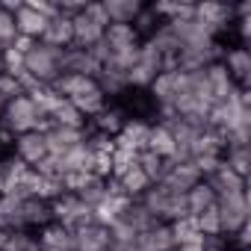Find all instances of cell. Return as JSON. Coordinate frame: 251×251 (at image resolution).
I'll list each match as a JSON object with an SVG mask.
<instances>
[{
    "label": "cell",
    "mask_w": 251,
    "mask_h": 251,
    "mask_svg": "<svg viewBox=\"0 0 251 251\" xmlns=\"http://www.w3.org/2000/svg\"><path fill=\"white\" fill-rule=\"evenodd\" d=\"M62 48H50L45 42H36V48L24 56V68L45 86H50L62 74Z\"/></svg>",
    "instance_id": "cell-1"
},
{
    "label": "cell",
    "mask_w": 251,
    "mask_h": 251,
    "mask_svg": "<svg viewBox=\"0 0 251 251\" xmlns=\"http://www.w3.org/2000/svg\"><path fill=\"white\" fill-rule=\"evenodd\" d=\"M39 118H42V115H39L36 103H33L27 95H21V98H12V100L6 103L3 115H0V124H3L12 136H21V133H33V130H36V121H39Z\"/></svg>",
    "instance_id": "cell-2"
},
{
    "label": "cell",
    "mask_w": 251,
    "mask_h": 251,
    "mask_svg": "<svg viewBox=\"0 0 251 251\" xmlns=\"http://www.w3.org/2000/svg\"><path fill=\"white\" fill-rule=\"evenodd\" d=\"M216 210H219V222H222V236L236 233L239 227L248 225V189L245 192H230V195H219L216 198Z\"/></svg>",
    "instance_id": "cell-3"
},
{
    "label": "cell",
    "mask_w": 251,
    "mask_h": 251,
    "mask_svg": "<svg viewBox=\"0 0 251 251\" xmlns=\"http://www.w3.org/2000/svg\"><path fill=\"white\" fill-rule=\"evenodd\" d=\"M50 213H53V222H59L68 230L92 225V207L83 204L77 195H59L56 201H50Z\"/></svg>",
    "instance_id": "cell-4"
},
{
    "label": "cell",
    "mask_w": 251,
    "mask_h": 251,
    "mask_svg": "<svg viewBox=\"0 0 251 251\" xmlns=\"http://www.w3.org/2000/svg\"><path fill=\"white\" fill-rule=\"evenodd\" d=\"M222 65L227 68V74L233 77V83L239 89H251V50L248 48H242V45L225 48Z\"/></svg>",
    "instance_id": "cell-5"
},
{
    "label": "cell",
    "mask_w": 251,
    "mask_h": 251,
    "mask_svg": "<svg viewBox=\"0 0 251 251\" xmlns=\"http://www.w3.org/2000/svg\"><path fill=\"white\" fill-rule=\"evenodd\" d=\"M71 236H74V251H109V245H112L109 227L95 225V222L71 230Z\"/></svg>",
    "instance_id": "cell-6"
},
{
    "label": "cell",
    "mask_w": 251,
    "mask_h": 251,
    "mask_svg": "<svg viewBox=\"0 0 251 251\" xmlns=\"http://www.w3.org/2000/svg\"><path fill=\"white\" fill-rule=\"evenodd\" d=\"M12 154H15L21 163H27V166L33 169L36 163H42V160L48 157L45 136H42V133H21V136H15V142H12Z\"/></svg>",
    "instance_id": "cell-7"
},
{
    "label": "cell",
    "mask_w": 251,
    "mask_h": 251,
    "mask_svg": "<svg viewBox=\"0 0 251 251\" xmlns=\"http://www.w3.org/2000/svg\"><path fill=\"white\" fill-rule=\"evenodd\" d=\"M201 180H204V177H201V172H198V169L192 166V160H189V163L172 166V169H169V175H166V177H163L160 183H163V186H166L169 192L186 195V192H189V189H192L195 183H201Z\"/></svg>",
    "instance_id": "cell-8"
},
{
    "label": "cell",
    "mask_w": 251,
    "mask_h": 251,
    "mask_svg": "<svg viewBox=\"0 0 251 251\" xmlns=\"http://www.w3.org/2000/svg\"><path fill=\"white\" fill-rule=\"evenodd\" d=\"M204 77H207V86H210L213 103H219V100H227V98H233V92L239 89V86L233 83V77L227 74V68H225L222 62H213V65H207V68H204Z\"/></svg>",
    "instance_id": "cell-9"
},
{
    "label": "cell",
    "mask_w": 251,
    "mask_h": 251,
    "mask_svg": "<svg viewBox=\"0 0 251 251\" xmlns=\"http://www.w3.org/2000/svg\"><path fill=\"white\" fill-rule=\"evenodd\" d=\"M124 121H127L124 109L115 100H109L95 118H89V130H98V133H106V136H118V130L124 127Z\"/></svg>",
    "instance_id": "cell-10"
},
{
    "label": "cell",
    "mask_w": 251,
    "mask_h": 251,
    "mask_svg": "<svg viewBox=\"0 0 251 251\" xmlns=\"http://www.w3.org/2000/svg\"><path fill=\"white\" fill-rule=\"evenodd\" d=\"M148 133H151V124L148 121L127 118V121H124V127L118 130V136H115V145L133 148V151H145L148 148Z\"/></svg>",
    "instance_id": "cell-11"
},
{
    "label": "cell",
    "mask_w": 251,
    "mask_h": 251,
    "mask_svg": "<svg viewBox=\"0 0 251 251\" xmlns=\"http://www.w3.org/2000/svg\"><path fill=\"white\" fill-rule=\"evenodd\" d=\"M86 142V130H74V127H53L50 133H45V148L50 157H62L68 148Z\"/></svg>",
    "instance_id": "cell-12"
},
{
    "label": "cell",
    "mask_w": 251,
    "mask_h": 251,
    "mask_svg": "<svg viewBox=\"0 0 251 251\" xmlns=\"http://www.w3.org/2000/svg\"><path fill=\"white\" fill-rule=\"evenodd\" d=\"M204 180H207V186L216 192V198H219V195H230V192H245V189H248V180L239 177L236 172H230L225 163H219V169H216L210 177H204Z\"/></svg>",
    "instance_id": "cell-13"
},
{
    "label": "cell",
    "mask_w": 251,
    "mask_h": 251,
    "mask_svg": "<svg viewBox=\"0 0 251 251\" xmlns=\"http://www.w3.org/2000/svg\"><path fill=\"white\" fill-rule=\"evenodd\" d=\"M50 222H53V213H50L48 201H42V198H24L21 201V227L39 230V227H45Z\"/></svg>",
    "instance_id": "cell-14"
},
{
    "label": "cell",
    "mask_w": 251,
    "mask_h": 251,
    "mask_svg": "<svg viewBox=\"0 0 251 251\" xmlns=\"http://www.w3.org/2000/svg\"><path fill=\"white\" fill-rule=\"evenodd\" d=\"M39 42H45V45H50V48H62V50L71 48V45H74V27H71V18H65V15L50 18Z\"/></svg>",
    "instance_id": "cell-15"
},
{
    "label": "cell",
    "mask_w": 251,
    "mask_h": 251,
    "mask_svg": "<svg viewBox=\"0 0 251 251\" xmlns=\"http://www.w3.org/2000/svg\"><path fill=\"white\" fill-rule=\"evenodd\" d=\"M136 248L142 251H175V236H172V227L157 222L151 230L139 233L136 236Z\"/></svg>",
    "instance_id": "cell-16"
},
{
    "label": "cell",
    "mask_w": 251,
    "mask_h": 251,
    "mask_svg": "<svg viewBox=\"0 0 251 251\" xmlns=\"http://www.w3.org/2000/svg\"><path fill=\"white\" fill-rule=\"evenodd\" d=\"M71 27H74V45L71 48H80V50H89L95 42H100L103 39V27H98V24H92L83 12L80 15H74L71 18Z\"/></svg>",
    "instance_id": "cell-17"
},
{
    "label": "cell",
    "mask_w": 251,
    "mask_h": 251,
    "mask_svg": "<svg viewBox=\"0 0 251 251\" xmlns=\"http://www.w3.org/2000/svg\"><path fill=\"white\" fill-rule=\"evenodd\" d=\"M100 3L106 9L109 24H130L139 15V9L145 6V3H139V0H100Z\"/></svg>",
    "instance_id": "cell-18"
},
{
    "label": "cell",
    "mask_w": 251,
    "mask_h": 251,
    "mask_svg": "<svg viewBox=\"0 0 251 251\" xmlns=\"http://www.w3.org/2000/svg\"><path fill=\"white\" fill-rule=\"evenodd\" d=\"M45 27H48V18H42L39 12H33L30 6H21L18 12H15V30H18V36H30V39H42V33H45Z\"/></svg>",
    "instance_id": "cell-19"
},
{
    "label": "cell",
    "mask_w": 251,
    "mask_h": 251,
    "mask_svg": "<svg viewBox=\"0 0 251 251\" xmlns=\"http://www.w3.org/2000/svg\"><path fill=\"white\" fill-rule=\"evenodd\" d=\"M71 103H74V109H77V112H80V115L89 121V118H95V115H98V112H100V109L109 103V98H106V95H103V92L95 86L92 92H83V95L71 98Z\"/></svg>",
    "instance_id": "cell-20"
},
{
    "label": "cell",
    "mask_w": 251,
    "mask_h": 251,
    "mask_svg": "<svg viewBox=\"0 0 251 251\" xmlns=\"http://www.w3.org/2000/svg\"><path fill=\"white\" fill-rule=\"evenodd\" d=\"M136 166L142 169V175H145L151 183H160V180L169 175V169H172V163H169V160H163V157H157L154 151H139Z\"/></svg>",
    "instance_id": "cell-21"
},
{
    "label": "cell",
    "mask_w": 251,
    "mask_h": 251,
    "mask_svg": "<svg viewBox=\"0 0 251 251\" xmlns=\"http://www.w3.org/2000/svg\"><path fill=\"white\" fill-rule=\"evenodd\" d=\"M118 180V186H121V192L127 195V198H133V201H139L142 195H145V189L151 186V180L142 175V169L139 166H133V169H127L121 177H115Z\"/></svg>",
    "instance_id": "cell-22"
},
{
    "label": "cell",
    "mask_w": 251,
    "mask_h": 251,
    "mask_svg": "<svg viewBox=\"0 0 251 251\" xmlns=\"http://www.w3.org/2000/svg\"><path fill=\"white\" fill-rule=\"evenodd\" d=\"M186 204H189V216H201L204 210L216 207V192L207 186V180H201L186 192Z\"/></svg>",
    "instance_id": "cell-23"
},
{
    "label": "cell",
    "mask_w": 251,
    "mask_h": 251,
    "mask_svg": "<svg viewBox=\"0 0 251 251\" xmlns=\"http://www.w3.org/2000/svg\"><path fill=\"white\" fill-rule=\"evenodd\" d=\"M103 42L109 45V50H115V48H127V45H139L142 39L136 36V30H133L130 24H109V27L103 30Z\"/></svg>",
    "instance_id": "cell-24"
},
{
    "label": "cell",
    "mask_w": 251,
    "mask_h": 251,
    "mask_svg": "<svg viewBox=\"0 0 251 251\" xmlns=\"http://www.w3.org/2000/svg\"><path fill=\"white\" fill-rule=\"evenodd\" d=\"M163 24H166V21H160V15L151 9V3H145V6L139 9V15L130 21V27L136 30V36H139L142 42H145V39H151V36H154V33H157Z\"/></svg>",
    "instance_id": "cell-25"
},
{
    "label": "cell",
    "mask_w": 251,
    "mask_h": 251,
    "mask_svg": "<svg viewBox=\"0 0 251 251\" xmlns=\"http://www.w3.org/2000/svg\"><path fill=\"white\" fill-rule=\"evenodd\" d=\"M145 151H154L157 157H163V160H169L172 154H175V139H172V133L163 127V124H151V133H148V148Z\"/></svg>",
    "instance_id": "cell-26"
},
{
    "label": "cell",
    "mask_w": 251,
    "mask_h": 251,
    "mask_svg": "<svg viewBox=\"0 0 251 251\" xmlns=\"http://www.w3.org/2000/svg\"><path fill=\"white\" fill-rule=\"evenodd\" d=\"M89 163H92V151L86 148V142L68 148L62 157H59V166L62 172H89Z\"/></svg>",
    "instance_id": "cell-27"
},
{
    "label": "cell",
    "mask_w": 251,
    "mask_h": 251,
    "mask_svg": "<svg viewBox=\"0 0 251 251\" xmlns=\"http://www.w3.org/2000/svg\"><path fill=\"white\" fill-rule=\"evenodd\" d=\"M222 163H225L230 172H236L239 177H245V180H248V172H251V148H248V145L227 148V151L222 154Z\"/></svg>",
    "instance_id": "cell-28"
},
{
    "label": "cell",
    "mask_w": 251,
    "mask_h": 251,
    "mask_svg": "<svg viewBox=\"0 0 251 251\" xmlns=\"http://www.w3.org/2000/svg\"><path fill=\"white\" fill-rule=\"evenodd\" d=\"M50 118H53L56 127H74V130H86V127H89V121L74 109V103H71V100H65V103H62Z\"/></svg>",
    "instance_id": "cell-29"
},
{
    "label": "cell",
    "mask_w": 251,
    "mask_h": 251,
    "mask_svg": "<svg viewBox=\"0 0 251 251\" xmlns=\"http://www.w3.org/2000/svg\"><path fill=\"white\" fill-rule=\"evenodd\" d=\"M124 219H127V222H130V225L136 227V233H145V230H151V227L157 225V219H154V216H151V213H148V210H145V207L139 204V201H133V204L127 207V213H124Z\"/></svg>",
    "instance_id": "cell-30"
},
{
    "label": "cell",
    "mask_w": 251,
    "mask_h": 251,
    "mask_svg": "<svg viewBox=\"0 0 251 251\" xmlns=\"http://www.w3.org/2000/svg\"><path fill=\"white\" fill-rule=\"evenodd\" d=\"M195 227L201 236H222V222H219V210L210 207L201 216H195Z\"/></svg>",
    "instance_id": "cell-31"
},
{
    "label": "cell",
    "mask_w": 251,
    "mask_h": 251,
    "mask_svg": "<svg viewBox=\"0 0 251 251\" xmlns=\"http://www.w3.org/2000/svg\"><path fill=\"white\" fill-rule=\"evenodd\" d=\"M83 204H89V207H95V204H100L103 198H106V180H100V177H95L92 175V180L80 189V195H77Z\"/></svg>",
    "instance_id": "cell-32"
},
{
    "label": "cell",
    "mask_w": 251,
    "mask_h": 251,
    "mask_svg": "<svg viewBox=\"0 0 251 251\" xmlns=\"http://www.w3.org/2000/svg\"><path fill=\"white\" fill-rule=\"evenodd\" d=\"M92 180V172H62L59 175V183H62V192L65 195H80V189Z\"/></svg>",
    "instance_id": "cell-33"
},
{
    "label": "cell",
    "mask_w": 251,
    "mask_h": 251,
    "mask_svg": "<svg viewBox=\"0 0 251 251\" xmlns=\"http://www.w3.org/2000/svg\"><path fill=\"white\" fill-rule=\"evenodd\" d=\"M0 62H3V74H12V77H21L27 68H24V56L12 48H6L3 53H0Z\"/></svg>",
    "instance_id": "cell-34"
},
{
    "label": "cell",
    "mask_w": 251,
    "mask_h": 251,
    "mask_svg": "<svg viewBox=\"0 0 251 251\" xmlns=\"http://www.w3.org/2000/svg\"><path fill=\"white\" fill-rule=\"evenodd\" d=\"M83 15L92 21V24H98V27H109V18H106V9H103V3H100V0H95V3H86L83 6Z\"/></svg>",
    "instance_id": "cell-35"
},
{
    "label": "cell",
    "mask_w": 251,
    "mask_h": 251,
    "mask_svg": "<svg viewBox=\"0 0 251 251\" xmlns=\"http://www.w3.org/2000/svg\"><path fill=\"white\" fill-rule=\"evenodd\" d=\"M0 95H3L6 100L21 98V95H24V89H21L18 77H12V74H0Z\"/></svg>",
    "instance_id": "cell-36"
},
{
    "label": "cell",
    "mask_w": 251,
    "mask_h": 251,
    "mask_svg": "<svg viewBox=\"0 0 251 251\" xmlns=\"http://www.w3.org/2000/svg\"><path fill=\"white\" fill-rule=\"evenodd\" d=\"M15 36H18V30H15V15H9V12L0 9V42L12 45Z\"/></svg>",
    "instance_id": "cell-37"
},
{
    "label": "cell",
    "mask_w": 251,
    "mask_h": 251,
    "mask_svg": "<svg viewBox=\"0 0 251 251\" xmlns=\"http://www.w3.org/2000/svg\"><path fill=\"white\" fill-rule=\"evenodd\" d=\"M33 169H36V172H39L42 177H59V175H62V166H59V157H50V154H48V157H45L42 163H36Z\"/></svg>",
    "instance_id": "cell-38"
},
{
    "label": "cell",
    "mask_w": 251,
    "mask_h": 251,
    "mask_svg": "<svg viewBox=\"0 0 251 251\" xmlns=\"http://www.w3.org/2000/svg\"><path fill=\"white\" fill-rule=\"evenodd\" d=\"M24 6H30L33 12H39V15H42V18H48V21L59 15V9H56V3H48V0H27V3H24Z\"/></svg>",
    "instance_id": "cell-39"
},
{
    "label": "cell",
    "mask_w": 251,
    "mask_h": 251,
    "mask_svg": "<svg viewBox=\"0 0 251 251\" xmlns=\"http://www.w3.org/2000/svg\"><path fill=\"white\" fill-rule=\"evenodd\" d=\"M89 56H92V59H95L98 65H103V62L109 59V45H106L103 39H100V42H95V45L89 48Z\"/></svg>",
    "instance_id": "cell-40"
},
{
    "label": "cell",
    "mask_w": 251,
    "mask_h": 251,
    "mask_svg": "<svg viewBox=\"0 0 251 251\" xmlns=\"http://www.w3.org/2000/svg\"><path fill=\"white\" fill-rule=\"evenodd\" d=\"M9 48H12V50H18L21 56H27V53H30V50L36 48V39H30V36H15Z\"/></svg>",
    "instance_id": "cell-41"
},
{
    "label": "cell",
    "mask_w": 251,
    "mask_h": 251,
    "mask_svg": "<svg viewBox=\"0 0 251 251\" xmlns=\"http://www.w3.org/2000/svg\"><path fill=\"white\" fill-rule=\"evenodd\" d=\"M175 251H204V242H186V245H175Z\"/></svg>",
    "instance_id": "cell-42"
},
{
    "label": "cell",
    "mask_w": 251,
    "mask_h": 251,
    "mask_svg": "<svg viewBox=\"0 0 251 251\" xmlns=\"http://www.w3.org/2000/svg\"><path fill=\"white\" fill-rule=\"evenodd\" d=\"M6 103H9V100H6L3 95H0V115H3V109H6Z\"/></svg>",
    "instance_id": "cell-43"
},
{
    "label": "cell",
    "mask_w": 251,
    "mask_h": 251,
    "mask_svg": "<svg viewBox=\"0 0 251 251\" xmlns=\"http://www.w3.org/2000/svg\"><path fill=\"white\" fill-rule=\"evenodd\" d=\"M130 251H142V248H136V245H133V248H130Z\"/></svg>",
    "instance_id": "cell-44"
}]
</instances>
